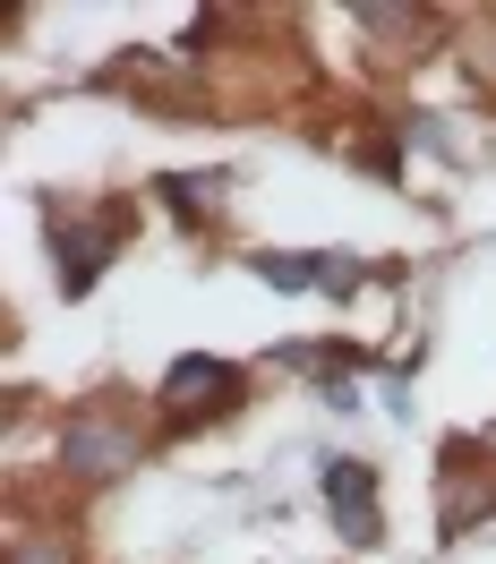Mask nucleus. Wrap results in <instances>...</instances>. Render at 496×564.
<instances>
[{"label": "nucleus", "mask_w": 496, "mask_h": 564, "mask_svg": "<svg viewBox=\"0 0 496 564\" xmlns=\"http://www.w3.org/2000/svg\"><path fill=\"white\" fill-rule=\"evenodd\" d=\"M231 393H240V377H231L223 359H180L172 377H163V411H172V420H206Z\"/></svg>", "instance_id": "nucleus-1"}, {"label": "nucleus", "mask_w": 496, "mask_h": 564, "mask_svg": "<svg viewBox=\"0 0 496 564\" xmlns=\"http://www.w3.org/2000/svg\"><path fill=\"white\" fill-rule=\"evenodd\" d=\"M129 436L120 427H104V420H69L61 427V470H77V479H111V470H129Z\"/></svg>", "instance_id": "nucleus-2"}, {"label": "nucleus", "mask_w": 496, "mask_h": 564, "mask_svg": "<svg viewBox=\"0 0 496 564\" xmlns=\"http://www.w3.org/2000/svg\"><path fill=\"white\" fill-rule=\"evenodd\" d=\"M325 505H334V522H343L352 547L377 539V479H368L359 462H334V470H325Z\"/></svg>", "instance_id": "nucleus-3"}, {"label": "nucleus", "mask_w": 496, "mask_h": 564, "mask_svg": "<svg viewBox=\"0 0 496 564\" xmlns=\"http://www.w3.org/2000/svg\"><path fill=\"white\" fill-rule=\"evenodd\" d=\"M120 223H129V214L111 206L104 223H95V231H69V257H61V291H86V282L104 274V257L120 248Z\"/></svg>", "instance_id": "nucleus-4"}, {"label": "nucleus", "mask_w": 496, "mask_h": 564, "mask_svg": "<svg viewBox=\"0 0 496 564\" xmlns=\"http://www.w3.org/2000/svg\"><path fill=\"white\" fill-rule=\"evenodd\" d=\"M496 505V470H479V479H471V488H462V479H445V530H462V522H479V513H488Z\"/></svg>", "instance_id": "nucleus-5"}, {"label": "nucleus", "mask_w": 496, "mask_h": 564, "mask_svg": "<svg viewBox=\"0 0 496 564\" xmlns=\"http://www.w3.org/2000/svg\"><path fill=\"white\" fill-rule=\"evenodd\" d=\"M257 274L283 282V291H300V282H334V265H325V257H257Z\"/></svg>", "instance_id": "nucleus-6"}, {"label": "nucleus", "mask_w": 496, "mask_h": 564, "mask_svg": "<svg viewBox=\"0 0 496 564\" xmlns=\"http://www.w3.org/2000/svg\"><path fill=\"white\" fill-rule=\"evenodd\" d=\"M9 564H61V556H52V547H35V539H18V556H9Z\"/></svg>", "instance_id": "nucleus-7"}]
</instances>
